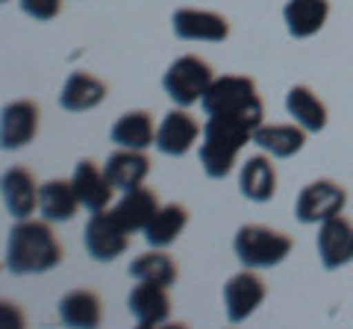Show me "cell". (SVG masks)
I'll use <instances>...</instances> for the list:
<instances>
[{
	"mask_svg": "<svg viewBox=\"0 0 353 329\" xmlns=\"http://www.w3.org/2000/svg\"><path fill=\"white\" fill-rule=\"evenodd\" d=\"M265 115L248 112H221L206 115L203 136H201V164L209 180H224L236 168L241 147L253 141Z\"/></svg>",
	"mask_w": 353,
	"mask_h": 329,
	"instance_id": "1",
	"label": "cell"
},
{
	"mask_svg": "<svg viewBox=\"0 0 353 329\" xmlns=\"http://www.w3.org/2000/svg\"><path fill=\"white\" fill-rule=\"evenodd\" d=\"M62 262V244L53 235L50 221H15L6 238V270L12 277L53 270Z\"/></svg>",
	"mask_w": 353,
	"mask_h": 329,
	"instance_id": "2",
	"label": "cell"
},
{
	"mask_svg": "<svg viewBox=\"0 0 353 329\" xmlns=\"http://www.w3.org/2000/svg\"><path fill=\"white\" fill-rule=\"evenodd\" d=\"M294 250V238L280 229H271L265 224H245L239 226L233 238V253L245 268H277L283 265Z\"/></svg>",
	"mask_w": 353,
	"mask_h": 329,
	"instance_id": "3",
	"label": "cell"
},
{
	"mask_svg": "<svg viewBox=\"0 0 353 329\" xmlns=\"http://www.w3.org/2000/svg\"><path fill=\"white\" fill-rule=\"evenodd\" d=\"M215 74H212V65L201 56H180L168 65V71L162 76V89L165 94L171 97L174 106H183L189 109L197 100H203V94L209 92Z\"/></svg>",
	"mask_w": 353,
	"mask_h": 329,
	"instance_id": "4",
	"label": "cell"
},
{
	"mask_svg": "<svg viewBox=\"0 0 353 329\" xmlns=\"http://www.w3.org/2000/svg\"><path fill=\"white\" fill-rule=\"evenodd\" d=\"M201 109L206 115H221V112H248V115H265L262 97L256 92V83L250 76L239 74H224L215 76L209 92L203 94Z\"/></svg>",
	"mask_w": 353,
	"mask_h": 329,
	"instance_id": "5",
	"label": "cell"
},
{
	"mask_svg": "<svg viewBox=\"0 0 353 329\" xmlns=\"http://www.w3.org/2000/svg\"><path fill=\"white\" fill-rule=\"evenodd\" d=\"M347 191L336 180H315L301 189L294 200V217L301 224H324L345 212Z\"/></svg>",
	"mask_w": 353,
	"mask_h": 329,
	"instance_id": "6",
	"label": "cell"
},
{
	"mask_svg": "<svg viewBox=\"0 0 353 329\" xmlns=\"http://www.w3.org/2000/svg\"><path fill=\"white\" fill-rule=\"evenodd\" d=\"M130 229L118 221L112 212H94L85 224V250L94 262H115L127 253L130 247Z\"/></svg>",
	"mask_w": 353,
	"mask_h": 329,
	"instance_id": "7",
	"label": "cell"
},
{
	"mask_svg": "<svg viewBox=\"0 0 353 329\" xmlns=\"http://www.w3.org/2000/svg\"><path fill=\"white\" fill-rule=\"evenodd\" d=\"M265 279L259 277L253 268L239 270L236 277H230V282L224 285V312L230 323H241L259 309L265 303Z\"/></svg>",
	"mask_w": 353,
	"mask_h": 329,
	"instance_id": "8",
	"label": "cell"
},
{
	"mask_svg": "<svg viewBox=\"0 0 353 329\" xmlns=\"http://www.w3.org/2000/svg\"><path fill=\"white\" fill-rule=\"evenodd\" d=\"M71 182L77 189V197H80L83 209L85 212H106L112 206V197H115V185L112 180L106 177L103 164H97L94 159H80L77 168L71 173Z\"/></svg>",
	"mask_w": 353,
	"mask_h": 329,
	"instance_id": "9",
	"label": "cell"
},
{
	"mask_svg": "<svg viewBox=\"0 0 353 329\" xmlns=\"http://www.w3.org/2000/svg\"><path fill=\"white\" fill-rule=\"evenodd\" d=\"M318 259L327 270H339L353 262V224L345 215H336L330 221L318 224Z\"/></svg>",
	"mask_w": 353,
	"mask_h": 329,
	"instance_id": "10",
	"label": "cell"
},
{
	"mask_svg": "<svg viewBox=\"0 0 353 329\" xmlns=\"http://www.w3.org/2000/svg\"><path fill=\"white\" fill-rule=\"evenodd\" d=\"M197 136H203L201 120L192 112H185L183 106H174L157 129V150L165 156H185L194 147Z\"/></svg>",
	"mask_w": 353,
	"mask_h": 329,
	"instance_id": "11",
	"label": "cell"
},
{
	"mask_svg": "<svg viewBox=\"0 0 353 329\" xmlns=\"http://www.w3.org/2000/svg\"><path fill=\"white\" fill-rule=\"evenodd\" d=\"M171 30L183 41H224L230 36V21L212 9H176Z\"/></svg>",
	"mask_w": 353,
	"mask_h": 329,
	"instance_id": "12",
	"label": "cell"
},
{
	"mask_svg": "<svg viewBox=\"0 0 353 329\" xmlns=\"http://www.w3.org/2000/svg\"><path fill=\"white\" fill-rule=\"evenodd\" d=\"M127 306L141 329H157L162 323H168V317H171L168 288L157 285V282H139L136 288L130 291Z\"/></svg>",
	"mask_w": 353,
	"mask_h": 329,
	"instance_id": "13",
	"label": "cell"
},
{
	"mask_svg": "<svg viewBox=\"0 0 353 329\" xmlns=\"http://www.w3.org/2000/svg\"><path fill=\"white\" fill-rule=\"evenodd\" d=\"M39 136V106L32 100H15L3 106L0 115V141L3 150L27 147Z\"/></svg>",
	"mask_w": 353,
	"mask_h": 329,
	"instance_id": "14",
	"label": "cell"
},
{
	"mask_svg": "<svg viewBox=\"0 0 353 329\" xmlns=\"http://www.w3.org/2000/svg\"><path fill=\"white\" fill-rule=\"evenodd\" d=\"M0 189H3V206L6 212L15 217V221H24V217H32V212L39 209V191L41 185L36 182V177L15 164V168L3 171V182H0Z\"/></svg>",
	"mask_w": 353,
	"mask_h": 329,
	"instance_id": "15",
	"label": "cell"
},
{
	"mask_svg": "<svg viewBox=\"0 0 353 329\" xmlns=\"http://www.w3.org/2000/svg\"><path fill=\"white\" fill-rule=\"evenodd\" d=\"M239 191L250 203H268L277 194V171H274L268 153L248 156V162L239 171Z\"/></svg>",
	"mask_w": 353,
	"mask_h": 329,
	"instance_id": "16",
	"label": "cell"
},
{
	"mask_svg": "<svg viewBox=\"0 0 353 329\" xmlns=\"http://www.w3.org/2000/svg\"><path fill=\"white\" fill-rule=\"evenodd\" d=\"M106 94H109V85L103 80H97L88 71H74L59 92V106L65 112H88V109L101 106L106 100Z\"/></svg>",
	"mask_w": 353,
	"mask_h": 329,
	"instance_id": "17",
	"label": "cell"
},
{
	"mask_svg": "<svg viewBox=\"0 0 353 329\" xmlns=\"http://www.w3.org/2000/svg\"><path fill=\"white\" fill-rule=\"evenodd\" d=\"M103 171H106V177L112 180L115 191H130V189L145 185V180L150 177V159L145 156V150L118 147L112 156L106 159Z\"/></svg>",
	"mask_w": 353,
	"mask_h": 329,
	"instance_id": "18",
	"label": "cell"
},
{
	"mask_svg": "<svg viewBox=\"0 0 353 329\" xmlns=\"http://www.w3.org/2000/svg\"><path fill=\"white\" fill-rule=\"evenodd\" d=\"M253 145L271 159H292L306 145V129L301 124H259Z\"/></svg>",
	"mask_w": 353,
	"mask_h": 329,
	"instance_id": "19",
	"label": "cell"
},
{
	"mask_svg": "<svg viewBox=\"0 0 353 329\" xmlns=\"http://www.w3.org/2000/svg\"><path fill=\"white\" fill-rule=\"evenodd\" d=\"M157 129L153 127V115L145 109H132V112L121 115L112 129H109V138H112L115 147H127V150H148L150 145H157Z\"/></svg>",
	"mask_w": 353,
	"mask_h": 329,
	"instance_id": "20",
	"label": "cell"
},
{
	"mask_svg": "<svg viewBox=\"0 0 353 329\" xmlns=\"http://www.w3.org/2000/svg\"><path fill=\"white\" fill-rule=\"evenodd\" d=\"M157 212H159V197L153 189H148V185L124 191V197H121L112 209V215L130 229V233H145V226L153 221Z\"/></svg>",
	"mask_w": 353,
	"mask_h": 329,
	"instance_id": "21",
	"label": "cell"
},
{
	"mask_svg": "<svg viewBox=\"0 0 353 329\" xmlns=\"http://www.w3.org/2000/svg\"><path fill=\"white\" fill-rule=\"evenodd\" d=\"M80 197H77V189L71 180H48L41 182V191H39V212L44 221L50 224H65L71 221L80 209Z\"/></svg>",
	"mask_w": 353,
	"mask_h": 329,
	"instance_id": "22",
	"label": "cell"
},
{
	"mask_svg": "<svg viewBox=\"0 0 353 329\" xmlns=\"http://www.w3.org/2000/svg\"><path fill=\"white\" fill-rule=\"evenodd\" d=\"M59 321L74 329H97L103 321V303L92 288H74L59 300Z\"/></svg>",
	"mask_w": 353,
	"mask_h": 329,
	"instance_id": "23",
	"label": "cell"
},
{
	"mask_svg": "<svg viewBox=\"0 0 353 329\" xmlns=\"http://www.w3.org/2000/svg\"><path fill=\"white\" fill-rule=\"evenodd\" d=\"M330 0H289L283 6V21L292 39H309L327 24Z\"/></svg>",
	"mask_w": 353,
	"mask_h": 329,
	"instance_id": "24",
	"label": "cell"
},
{
	"mask_svg": "<svg viewBox=\"0 0 353 329\" xmlns=\"http://www.w3.org/2000/svg\"><path fill=\"white\" fill-rule=\"evenodd\" d=\"M285 112L294 118V124H301L306 133H321L327 127V106L309 85H292L285 92Z\"/></svg>",
	"mask_w": 353,
	"mask_h": 329,
	"instance_id": "25",
	"label": "cell"
},
{
	"mask_svg": "<svg viewBox=\"0 0 353 329\" xmlns=\"http://www.w3.org/2000/svg\"><path fill=\"white\" fill-rule=\"evenodd\" d=\"M189 226V209L183 203H165L159 212L153 215V221L145 226V241L148 247H171L176 238L183 235V229Z\"/></svg>",
	"mask_w": 353,
	"mask_h": 329,
	"instance_id": "26",
	"label": "cell"
},
{
	"mask_svg": "<svg viewBox=\"0 0 353 329\" xmlns=\"http://www.w3.org/2000/svg\"><path fill=\"white\" fill-rule=\"evenodd\" d=\"M130 277L136 282H157L171 288L176 282V262L162 247H150L148 253H141L130 262Z\"/></svg>",
	"mask_w": 353,
	"mask_h": 329,
	"instance_id": "27",
	"label": "cell"
},
{
	"mask_svg": "<svg viewBox=\"0 0 353 329\" xmlns=\"http://www.w3.org/2000/svg\"><path fill=\"white\" fill-rule=\"evenodd\" d=\"M21 9L36 21H53L62 9V0H21Z\"/></svg>",
	"mask_w": 353,
	"mask_h": 329,
	"instance_id": "28",
	"label": "cell"
},
{
	"mask_svg": "<svg viewBox=\"0 0 353 329\" xmlns=\"http://www.w3.org/2000/svg\"><path fill=\"white\" fill-rule=\"evenodd\" d=\"M3 3H6V0H3Z\"/></svg>",
	"mask_w": 353,
	"mask_h": 329,
	"instance_id": "29",
	"label": "cell"
}]
</instances>
